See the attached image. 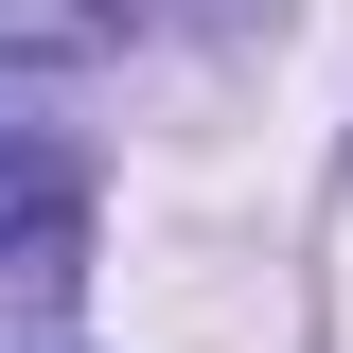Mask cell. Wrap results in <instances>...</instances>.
<instances>
[{
  "mask_svg": "<svg viewBox=\"0 0 353 353\" xmlns=\"http://www.w3.org/2000/svg\"><path fill=\"white\" fill-rule=\"evenodd\" d=\"M71 301H88V159L0 124V318H71Z\"/></svg>",
  "mask_w": 353,
  "mask_h": 353,
  "instance_id": "obj_1",
  "label": "cell"
},
{
  "mask_svg": "<svg viewBox=\"0 0 353 353\" xmlns=\"http://www.w3.org/2000/svg\"><path fill=\"white\" fill-rule=\"evenodd\" d=\"M159 36V0H0V71H106Z\"/></svg>",
  "mask_w": 353,
  "mask_h": 353,
  "instance_id": "obj_2",
  "label": "cell"
}]
</instances>
